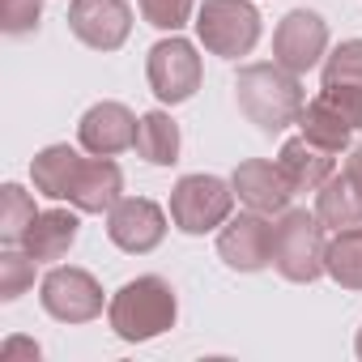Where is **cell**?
Returning a JSON list of instances; mask_svg holds the SVG:
<instances>
[{
	"label": "cell",
	"instance_id": "obj_1",
	"mask_svg": "<svg viewBox=\"0 0 362 362\" xmlns=\"http://www.w3.org/2000/svg\"><path fill=\"white\" fill-rule=\"evenodd\" d=\"M235 98H239V111L269 136L298 124V115L307 107L298 73L281 69L277 60L273 64H243L235 77Z\"/></svg>",
	"mask_w": 362,
	"mask_h": 362
},
{
	"label": "cell",
	"instance_id": "obj_2",
	"mask_svg": "<svg viewBox=\"0 0 362 362\" xmlns=\"http://www.w3.org/2000/svg\"><path fill=\"white\" fill-rule=\"evenodd\" d=\"M175 315H179V298H175L170 281H162L153 273L119 286L107 307V320L119 341H153L166 328H175Z\"/></svg>",
	"mask_w": 362,
	"mask_h": 362
},
{
	"label": "cell",
	"instance_id": "obj_3",
	"mask_svg": "<svg viewBox=\"0 0 362 362\" xmlns=\"http://www.w3.org/2000/svg\"><path fill=\"white\" fill-rule=\"evenodd\" d=\"M324 222L307 209H281V218L273 222V269L294 281L307 286L324 273Z\"/></svg>",
	"mask_w": 362,
	"mask_h": 362
},
{
	"label": "cell",
	"instance_id": "obj_4",
	"mask_svg": "<svg viewBox=\"0 0 362 362\" xmlns=\"http://www.w3.org/2000/svg\"><path fill=\"white\" fill-rule=\"evenodd\" d=\"M235 188L218 175H184L170 188V222L184 235H209L230 222Z\"/></svg>",
	"mask_w": 362,
	"mask_h": 362
},
{
	"label": "cell",
	"instance_id": "obj_5",
	"mask_svg": "<svg viewBox=\"0 0 362 362\" xmlns=\"http://www.w3.org/2000/svg\"><path fill=\"white\" fill-rule=\"evenodd\" d=\"M197 35L214 56L239 60L260 39V13L252 0H205L197 13Z\"/></svg>",
	"mask_w": 362,
	"mask_h": 362
},
{
	"label": "cell",
	"instance_id": "obj_6",
	"mask_svg": "<svg viewBox=\"0 0 362 362\" xmlns=\"http://www.w3.org/2000/svg\"><path fill=\"white\" fill-rule=\"evenodd\" d=\"M145 73H149V86L158 94V103H188L197 90H201V56L188 39H162L149 47V60H145Z\"/></svg>",
	"mask_w": 362,
	"mask_h": 362
},
{
	"label": "cell",
	"instance_id": "obj_7",
	"mask_svg": "<svg viewBox=\"0 0 362 362\" xmlns=\"http://www.w3.org/2000/svg\"><path fill=\"white\" fill-rule=\"evenodd\" d=\"M43 311L60 324H86L94 315H103V286L94 281V273L86 269H52L39 286Z\"/></svg>",
	"mask_w": 362,
	"mask_h": 362
},
{
	"label": "cell",
	"instance_id": "obj_8",
	"mask_svg": "<svg viewBox=\"0 0 362 362\" xmlns=\"http://www.w3.org/2000/svg\"><path fill=\"white\" fill-rule=\"evenodd\" d=\"M328 52V22L311 9H294L273 30V60L290 73H307Z\"/></svg>",
	"mask_w": 362,
	"mask_h": 362
},
{
	"label": "cell",
	"instance_id": "obj_9",
	"mask_svg": "<svg viewBox=\"0 0 362 362\" xmlns=\"http://www.w3.org/2000/svg\"><path fill=\"white\" fill-rule=\"evenodd\" d=\"M107 235L119 252H132V256H145L162 243L166 235V214L145 201V197H119L107 214Z\"/></svg>",
	"mask_w": 362,
	"mask_h": 362
},
{
	"label": "cell",
	"instance_id": "obj_10",
	"mask_svg": "<svg viewBox=\"0 0 362 362\" xmlns=\"http://www.w3.org/2000/svg\"><path fill=\"white\" fill-rule=\"evenodd\" d=\"M218 256L235 273H260L264 264H273V222H264V214L256 209L230 218L218 235Z\"/></svg>",
	"mask_w": 362,
	"mask_h": 362
},
{
	"label": "cell",
	"instance_id": "obj_11",
	"mask_svg": "<svg viewBox=\"0 0 362 362\" xmlns=\"http://www.w3.org/2000/svg\"><path fill=\"white\" fill-rule=\"evenodd\" d=\"M69 30L94 52H115V47H124V39L132 30V9L124 0H73Z\"/></svg>",
	"mask_w": 362,
	"mask_h": 362
},
{
	"label": "cell",
	"instance_id": "obj_12",
	"mask_svg": "<svg viewBox=\"0 0 362 362\" xmlns=\"http://www.w3.org/2000/svg\"><path fill=\"white\" fill-rule=\"evenodd\" d=\"M136 124L141 119L124 103H94L77 124V141L98 158H115L124 149H136Z\"/></svg>",
	"mask_w": 362,
	"mask_h": 362
},
{
	"label": "cell",
	"instance_id": "obj_13",
	"mask_svg": "<svg viewBox=\"0 0 362 362\" xmlns=\"http://www.w3.org/2000/svg\"><path fill=\"white\" fill-rule=\"evenodd\" d=\"M124 192V170L111 158H77L73 179H69V205L77 214H111V205Z\"/></svg>",
	"mask_w": 362,
	"mask_h": 362
},
{
	"label": "cell",
	"instance_id": "obj_14",
	"mask_svg": "<svg viewBox=\"0 0 362 362\" xmlns=\"http://www.w3.org/2000/svg\"><path fill=\"white\" fill-rule=\"evenodd\" d=\"M230 188H235V197H239L247 209H256V214H281V209L290 205V197H294V188H290L281 162H264V158L239 162Z\"/></svg>",
	"mask_w": 362,
	"mask_h": 362
},
{
	"label": "cell",
	"instance_id": "obj_15",
	"mask_svg": "<svg viewBox=\"0 0 362 362\" xmlns=\"http://www.w3.org/2000/svg\"><path fill=\"white\" fill-rule=\"evenodd\" d=\"M358 128H362V39H345L341 47H332V56L324 60V90Z\"/></svg>",
	"mask_w": 362,
	"mask_h": 362
},
{
	"label": "cell",
	"instance_id": "obj_16",
	"mask_svg": "<svg viewBox=\"0 0 362 362\" xmlns=\"http://www.w3.org/2000/svg\"><path fill=\"white\" fill-rule=\"evenodd\" d=\"M277 162H281L294 192H320V184L332 175V149H324V145H315L307 136H290L281 145Z\"/></svg>",
	"mask_w": 362,
	"mask_h": 362
},
{
	"label": "cell",
	"instance_id": "obj_17",
	"mask_svg": "<svg viewBox=\"0 0 362 362\" xmlns=\"http://www.w3.org/2000/svg\"><path fill=\"white\" fill-rule=\"evenodd\" d=\"M298 128H303L307 141H315V145H324V149H332V153H341V149L354 141V132H358V124H354L328 94H315V98L303 107Z\"/></svg>",
	"mask_w": 362,
	"mask_h": 362
},
{
	"label": "cell",
	"instance_id": "obj_18",
	"mask_svg": "<svg viewBox=\"0 0 362 362\" xmlns=\"http://www.w3.org/2000/svg\"><path fill=\"white\" fill-rule=\"evenodd\" d=\"M77 230H81L77 214H69V209H47V214L35 218V226L26 230L22 247H26L39 264H47V260H64L69 247L77 243Z\"/></svg>",
	"mask_w": 362,
	"mask_h": 362
},
{
	"label": "cell",
	"instance_id": "obj_19",
	"mask_svg": "<svg viewBox=\"0 0 362 362\" xmlns=\"http://www.w3.org/2000/svg\"><path fill=\"white\" fill-rule=\"evenodd\" d=\"M315 218L328 226V230H349V226H362V192L349 184V175H328L320 192H315Z\"/></svg>",
	"mask_w": 362,
	"mask_h": 362
},
{
	"label": "cell",
	"instance_id": "obj_20",
	"mask_svg": "<svg viewBox=\"0 0 362 362\" xmlns=\"http://www.w3.org/2000/svg\"><path fill=\"white\" fill-rule=\"evenodd\" d=\"M324 273L341 290H362V226L332 230V239L324 247Z\"/></svg>",
	"mask_w": 362,
	"mask_h": 362
},
{
	"label": "cell",
	"instance_id": "obj_21",
	"mask_svg": "<svg viewBox=\"0 0 362 362\" xmlns=\"http://www.w3.org/2000/svg\"><path fill=\"white\" fill-rule=\"evenodd\" d=\"M136 153L149 166H175L179 162V124L166 111H149L136 124Z\"/></svg>",
	"mask_w": 362,
	"mask_h": 362
},
{
	"label": "cell",
	"instance_id": "obj_22",
	"mask_svg": "<svg viewBox=\"0 0 362 362\" xmlns=\"http://www.w3.org/2000/svg\"><path fill=\"white\" fill-rule=\"evenodd\" d=\"M77 149L73 145H47L35 153L30 162V179H35V188L52 201H64L69 197V179H73V166H77Z\"/></svg>",
	"mask_w": 362,
	"mask_h": 362
},
{
	"label": "cell",
	"instance_id": "obj_23",
	"mask_svg": "<svg viewBox=\"0 0 362 362\" xmlns=\"http://www.w3.org/2000/svg\"><path fill=\"white\" fill-rule=\"evenodd\" d=\"M35 218H39V209H35V197L26 188H18V184L0 188V239H5V247L22 243L26 230L35 226Z\"/></svg>",
	"mask_w": 362,
	"mask_h": 362
},
{
	"label": "cell",
	"instance_id": "obj_24",
	"mask_svg": "<svg viewBox=\"0 0 362 362\" xmlns=\"http://www.w3.org/2000/svg\"><path fill=\"white\" fill-rule=\"evenodd\" d=\"M35 264H39V260H35L30 252H22V256H18L13 247L0 256V298L13 303L18 294H26V290L35 286Z\"/></svg>",
	"mask_w": 362,
	"mask_h": 362
},
{
	"label": "cell",
	"instance_id": "obj_25",
	"mask_svg": "<svg viewBox=\"0 0 362 362\" xmlns=\"http://www.w3.org/2000/svg\"><path fill=\"white\" fill-rule=\"evenodd\" d=\"M192 5L197 0H141V18L149 22V26H158V30H179V26H188V18H192Z\"/></svg>",
	"mask_w": 362,
	"mask_h": 362
},
{
	"label": "cell",
	"instance_id": "obj_26",
	"mask_svg": "<svg viewBox=\"0 0 362 362\" xmlns=\"http://www.w3.org/2000/svg\"><path fill=\"white\" fill-rule=\"evenodd\" d=\"M43 0H0V30L5 35H30L39 26Z\"/></svg>",
	"mask_w": 362,
	"mask_h": 362
},
{
	"label": "cell",
	"instance_id": "obj_27",
	"mask_svg": "<svg viewBox=\"0 0 362 362\" xmlns=\"http://www.w3.org/2000/svg\"><path fill=\"white\" fill-rule=\"evenodd\" d=\"M22 354L35 362V358H39V345H35V341H18V337H13V341L5 345V362H13V358H22Z\"/></svg>",
	"mask_w": 362,
	"mask_h": 362
},
{
	"label": "cell",
	"instance_id": "obj_28",
	"mask_svg": "<svg viewBox=\"0 0 362 362\" xmlns=\"http://www.w3.org/2000/svg\"><path fill=\"white\" fill-rule=\"evenodd\" d=\"M345 175H349V184H354V188L362 192V145H358V149H354V153L345 158Z\"/></svg>",
	"mask_w": 362,
	"mask_h": 362
},
{
	"label": "cell",
	"instance_id": "obj_29",
	"mask_svg": "<svg viewBox=\"0 0 362 362\" xmlns=\"http://www.w3.org/2000/svg\"><path fill=\"white\" fill-rule=\"evenodd\" d=\"M354 349H358V358H362V328H358V345H354Z\"/></svg>",
	"mask_w": 362,
	"mask_h": 362
}]
</instances>
